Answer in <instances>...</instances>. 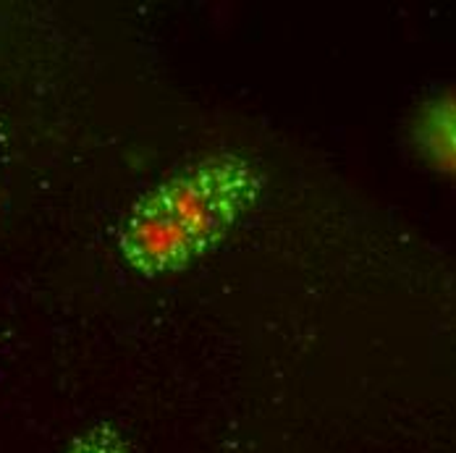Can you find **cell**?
Segmentation results:
<instances>
[{
  "mask_svg": "<svg viewBox=\"0 0 456 453\" xmlns=\"http://www.w3.org/2000/svg\"><path fill=\"white\" fill-rule=\"evenodd\" d=\"M265 174L241 152H213L147 189L116 247L139 278H168L213 255L260 202Z\"/></svg>",
  "mask_w": 456,
  "mask_h": 453,
  "instance_id": "6da1fadb",
  "label": "cell"
},
{
  "mask_svg": "<svg viewBox=\"0 0 456 453\" xmlns=\"http://www.w3.org/2000/svg\"><path fill=\"white\" fill-rule=\"evenodd\" d=\"M414 139L436 168L456 176V94H441L419 110Z\"/></svg>",
  "mask_w": 456,
  "mask_h": 453,
  "instance_id": "7a4b0ae2",
  "label": "cell"
},
{
  "mask_svg": "<svg viewBox=\"0 0 456 453\" xmlns=\"http://www.w3.org/2000/svg\"><path fill=\"white\" fill-rule=\"evenodd\" d=\"M66 453H137L126 433L113 422H97L79 433Z\"/></svg>",
  "mask_w": 456,
  "mask_h": 453,
  "instance_id": "3957f363",
  "label": "cell"
}]
</instances>
